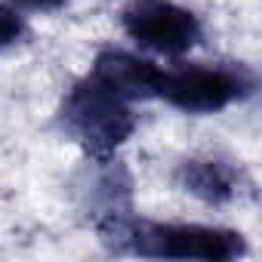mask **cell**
I'll list each match as a JSON object with an SVG mask.
<instances>
[{"label":"cell","mask_w":262,"mask_h":262,"mask_svg":"<svg viewBox=\"0 0 262 262\" xmlns=\"http://www.w3.org/2000/svg\"><path fill=\"white\" fill-rule=\"evenodd\" d=\"M102 241L114 250H126L148 259H201L231 262L247 256V241L234 228L198 225V222H151L126 213L99 225Z\"/></svg>","instance_id":"1"},{"label":"cell","mask_w":262,"mask_h":262,"mask_svg":"<svg viewBox=\"0 0 262 262\" xmlns=\"http://www.w3.org/2000/svg\"><path fill=\"white\" fill-rule=\"evenodd\" d=\"M59 126L68 139H74L83 155L96 164L111 161L114 151L133 136L136 114L120 96L99 86L93 77L77 80L62 108H59Z\"/></svg>","instance_id":"2"},{"label":"cell","mask_w":262,"mask_h":262,"mask_svg":"<svg viewBox=\"0 0 262 262\" xmlns=\"http://www.w3.org/2000/svg\"><path fill=\"white\" fill-rule=\"evenodd\" d=\"M256 93V74L247 65H185L176 71L164 68L158 99L185 111V114H213L225 111Z\"/></svg>","instance_id":"3"},{"label":"cell","mask_w":262,"mask_h":262,"mask_svg":"<svg viewBox=\"0 0 262 262\" xmlns=\"http://www.w3.org/2000/svg\"><path fill=\"white\" fill-rule=\"evenodd\" d=\"M123 31L139 47L161 53V56H185L201 43V22L191 10L173 4V0H133L123 16Z\"/></svg>","instance_id":"4"},{"label":"cell","mask_w":262,"mask_h":262,"mask_svg":"<svg viewBox=\"0 0 262 262\" xmlns=\"http://www.w3.org/2000/svg\"><path fill=\"white\" fill-rule=\"evenodd\" d=\"M86 77H93L99 86L120 96L123 102H139V99H158L164 68H158L151 59H142L136 53L108 47L96 56Z\"/></svg>","instance_id":"5"},{"label":"cell","mask_w":262,"mask_h":262,"mask_svg":"<svg viewBox=\"0 0 262 262\" xmlns=\"http://www.w3.org/2000/svg\"><path fill=\"white\" fill-rule=\"evenodd\" d=\"M176 182L204 204H228L241 194L244 173L225 158H188L179 164Z\"/></svg>","instance_id":"6"},{"label":"cell","mask_w":262,"mask_h":262,"mask_svg":"<svg viewBox=\"0 0 262 262\" xmlns=\"http://www.w3.org/2000/svg\"><path fill=\"white\" fill-rule=\"evenodd\" d=\"M28 34V25H25V16L10 7V4H0V53L22 43Z\"/></svg>","instance_id":"7"},{"label":"cell","mask_w":262,"mask_h":262,"mask_svg":"<svg viewBox=\"0 0 262 262\" xmlns=\"http://www.w3.org/2000/svg\"><path fill=\"white\" fill-rule=\"evenodd\" d=\"M68 0H16V7H25V10H40V13H53V10H62Z\"/></svg>","instance_id":"8"}]
</instances>
